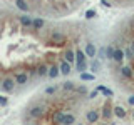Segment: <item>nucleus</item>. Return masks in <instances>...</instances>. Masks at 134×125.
Returning <instances> with one entry per match:
<instances>
[{"mask_svg":"<svg viewBox=\"0 0 134 125\" xmlns=\"http://www.w3.org/2000/svg\"><path fill=\"white\" fill-rule=\"evenodd\" d=\"M67 42V37L60 32H54L50 35V40H49V45H64Z\"/></svg>","mask_w":134,"mask_h":125,"instance_id":"nucleus-1","label":"nucleus"},{"mask_svg":"<svg viewBox=\"0 0 134 125\" xmlns=\"http://www.w3.org/2000/svg\"><path fill=\"white\" fill-rule=\"evenodd\" d=\"M15 78H3V80H0V89H2L5 93H10V92H14V85H15Z\"/></svg>","mask_w":134,"mask_h":125,"instance_id":"nucleus-2","label":"nucleus"},{"mask_svg":"<svg viewBox=\"0 0 134 125\" xmlns=\"http://www.w3.org/2000/svg\"><path fill=\"white\" fill-rule=\"evenodd\" d=\"M121 75H122L126 80H132V78H134V68H132L131 65L121 67Z\"/></svg>","mask_w":134,"mask_h":125,"instance_id":"nucleus-3","label":"nucleus"},{"mask_svg":"<svg viewBox=\"0 0 134 125\" xmlns=\"http://www.w3.org/2000/svg\"><path fill=\"white\" fill-rule=\"evenodd\" d=\"M44 115V105H35L30 108V117L32 118H40Z\"/></svg>","mask_w":134,"mask_h":125,"instance_id":"nucleus-4","label":"nucleus"},{"mask_svg":"<svg viewBox=\"0 0 134 125\" xmlns=\"http://www.w3.org/2000/svg\"><path fill=\"white\" fill-rule=\"evenodd\" d=\"M14 78H15V82L19 83V85H25V83L29 82V75L25 73V72H17L14 75Z\"/></svg>","mask_w":134,"mask_h":125,"instance_id":"nucleus-5","label":"nucleus"},{"mask_svg":"<svg viewBox=\"0 0 134 125\" xmlns=\"http://www.w3.org/2000/svg\"><path fill=\"white\" fill-rule=\"evenodd\" d=\"M60 73L62 75H69L70 73V70H72V64L70 62H67V60H64V62H60Z\"/></svg>","mask_w":134,"mask_h":125,"instance_id":"nucleus-6","label":"nucleus"},{"mask_svg":"<svg viewBox=\"0 0 134 125\" xmlns=\"http://www.w3.org/2000/svg\"><path fill=\"white\" fill-rule=\"evenodd\" d=\"M86 118H87V122H89V123L97 122V120H99V112L97 110H89V112H87V115H86Z\"/></svg>","mask_w":134,"mask_h":125,"instance_id":"nucleus-7","label":"nucleus"},{"mask_svg":"<svg viewBox=\"0 0 134 125\" xmlns=\"http://www.w3.org/2000/svg\"><path fill=\"white\" fill-rule=\"evenodd\" d=\"M20 23H22L25 28H32L34 27V18H32V17H27V15L20 17Z\"/></svg>","mask_w":134,"mask_h":125,"instance_id":"nucleus-8","label":"nucleus"},{"mask_svg":"<svg viewBox=\"0 0 134 125\" xmlns=\"http://www.w3.org/2000/svg\"><path fill=\"white\" fill-rule=\"evenodd\" d=\"M84 52H86L87 57H92V58H94L96 57V45L94 43H86V50H84Z\"/></svg>","mask_w":134,"mask_h":125,"instance_id":"nucleus-9","label":"nucleus"},{"mask_svg":"<svg viewBox=\"0 0 134 125\" xmlns=\"http://www.w3.org/2000/svg\"><path fill=\"white\" fill-rule=\"evenodd\" d=\"M59 73H60V67H57V65L49 67V77H50V78H57Z\"/></svg>","mask_w":134,"mask_h":125,"instance_id":"nucleus-10","label":"nucleus"},{"mask_svg":"<svg viewBox=\"0 0 134 125\" xmlns=\"http://www.w3.org/2000/svg\"><path fill=\"white\" fill-rule=\"evenodd\" d=\"M64 117H65L64 112H55L52 115V122L54 123H64Z\"/></svg>","mask_w":134,"mask_h":125,"instance_id":"nucleus-11","label":"nucleus"},{"mask_svg":"<svg viewBox=\"0 0 134 125\" xmlns=\"http://www.w3.org/2000/svg\"><path fill=\"white\" fill-rule=\"evenodd\" d=\"M15 7L22 12H29V3L27 0H15Z\"/></svg>","mask_w":134,"mask_h":125,"instance_id":"nucleus-12","label":"nucleus"},{"mask_svg":"<svg viewBox=\"0 0 134 125\" xmlns=\"http://www.w3.org/2000/svg\"><path fill=\"white\" fill-rule=\"evenodd\" d=\"M124 50H121V48H116V52H114V58H112V60L114 62H117V64H121V62L124 60Z\"/></svg>","mask_w":134,"mask_h":125,"instance_id":"nucleus-13","label":"nucleus"},{"mask_svg":"<svg viewBox=\"0 0 134 125\" xmlns=\"http://www.w3.org/2000/svg\"><path fill=\"white\" fill-rule=\"evenodd\" d=\"M64 57H65V60H67V62L74 64V62H75V50H72V48H67Z\"/></svg>","mask_w":134,"mask_h":125,"instance_id":"nucleus-14","label":"nucleus"},{"mask_svg":"<svg viewBox=\"0 0 134 125\" xmlns=\"http://www.w3.org/2000/svg\"><path fill=\"white\" fill-rule=\"evenodd\" d=\"M44 18H40V17H34V27L32 30H40L42 27H44Z\"/></svg>","mask_w":134,"mask_h":125,"instance_id":"nucleus-15","label":"nucleus"},{"mask_svg":"<svg viewBox=\"0 0 134 125\" xmlns=\"http://www.w3.org/2000/svg\"><path fill=\"white\" fill-rule=\"evenodd\" d=\"M37 75H40V77H45V75H49V67L45 64H42L37 67Z\"/></svg>","mask_w":134,"mask_h":125,"instance_id":"nucleus-16","label":"nucleus"},{"mask_svg":"<svg viewBox=\"0 0 134 125\" xmlns=\"http://www.w3.org/2000/svg\"><path fill=\"white\" fill-rule=\"evenodd\" d=\"M114 52H116L114 45H107V47H106V58L112 60V58H114Z\"/></svg>","mask_w":134,"mask_h":125,"instance_id":"nucleus-17","label":"nucleus"},{"mask_svg":"<svg viewBox=\"0 0 134 125\" xmlns=\"http://www.w3.org/2000/svg\"><path fill=\"white\" fill-rule=\"evenodd\" d=\"M114 115L119 117V118H124V117H126V110H124L122 107H116L114 108Z\"/></svg>","mask_w":134,"mask_h":125,"instance_id":"nucleus-18","label":"nucleus"},{"mask_svg":"<svg viewBox=\"0 0 134 125\" xmlns=\"http://www.w3.org/2000/svg\"><path fill=\"white\" fill-rule=\"evenodd\" d=\"M64 123H75V115H72V114H65V117H64Z\"/></svg>","mask_w":134,"mask_h":125,"instance_id":"nucleus-19","label":"nucleus"},{"mask_svg":"<svg viewBox=\"0 0 134 125\" xmlns=\"http://www.w3.org/2000/svg\"><path fill=\"white\" fill-rule=\"evenodd\" d=\"M97 90H99V92H102L106 97H112V90H109V89H106V87H102V85H99V87H97Z\"/></svg>","mask_w":134,"mask_h":125,"instance_id":"nucleus-20","label":"nucleus"},{"mask_svg":"<svg viewBox=\"0 0 134 125\" xmlns=\"http://www.w3.org/2000/svg\"><path fill=\"white\" fill-rule=\"evenodd\" d=\"M81 78L82 80H86V82H89V80H94V75H91V73H86V72H81Z\"/></svg>","mask_w":134,"mask_h":125,"instance_id":"nucleus-21","label":"nucleus"},{"mask_svg":"<svg viewBox=\"0 0 134 125\" xmlns=\"http://www.w3.org/2000/svg\"><path fill=\"white\" fill-rule=\"evenodd\" d=\"M62 87H64L65 90H74V89H75L74 82H64V85H62Z\"/></svg>","mask_w":134,"mask_h":125,"instance_id":"nucleus-22","label":"nucleus"},{"mask_svg":"<svg viewBox=\"0 0 134 125\" xmlns=\"http://www.w3.org/2000/svg\"><path fill=\"white\" fill-rule=\"evenodd\" d=\"M94 17H96V10H92V8H91V10H87L86 12V18H94Z\"/></svg>","mask_w":134,"mask_h":125,"instance_id":"nucleus-23","label":"nucleus"},{"mask_svg":"<svg viewBox=\"0 0 134 125\" xmlns=\"http://www.w3.org/2000/svg\"><path fill=\"white\" fill-rule=\"evenodd\" d=\"M99 67H100V64H99V62H92V65H91V68H92V72H97V70H99Z\"/></svg>","mask_w":134,"mask_h":125,"instance_id":"nucleus-24","label":"nucleus"},{"mask_svg":"<svg viewBox=\"0 0 134 125\" xmlns=\"http://www.w3.org/2000/svg\"><path fill=\"white\" fill-rule=\"evenodd\" d=\"M7 103H8V100L3 97V95H0V105H2V107H7Z\"/></svg>","mask_w":134,"mask_h":125,"instance_id":"nucleus-25","label":"nucleus"},{"mask_svg":"<svg viewBox=\"0 0 134 125\" xmlns=\"http://www.w3.org/2000/svg\"><path fill=\"white\" fill-rule=\"evenodd\" d=\"M79 92V93H87V90H86V87H77V89H75Z\"/></svg>","mask_w":134,"mask_h":125,"instance_id":"nucleus-26","label":"nucleus"},{"mask_svg":"<svg viewBox=\"0 0 134 125\" xmlns=\"http://www.w3.org/2000/svg\"><path fill=\"white\" fill-rule=\"evenodd\" d=\"M54 92H55V87H49V89L45 90V93H49V95H50V93H54Z\"/></svg>","mask_w":134,"mask_h":125,"instance_id":"nucleus-27","label":"nucleus"},{"mask_svg":"<svg viewBox=\"0 0 134 125\" xmlns=\"http://www.w3.org/2000/svg\"><path fill=\"white\" fill-rule=\"evenodd\" d=\"M97 92H99V90H94V92H91V93H89V97H91V98L97 97Z\"/></svg>","mask_w":134,"mask_h":125,"instance_id":"nucleus-28","label":"nucleus"},{"mask_svg":"<svg viewBox=\"0 0 134 125\" xmlns=\"http://www.w3.org/2000/svg\"><path fill=\"white\" fill-rule=\"evenodd\" d=\"M129 103H131V105H134V95H132V97H129Z\"/></svg>","mask_w":134,"mask_h":125,"instance_id":"nucleus-29","label":"nucleus"},{"mask_svg":"<svg viewBox=\"0 0 134 125\" xmlns=\"http://www.w3.org/2000/svg\"><path fill=\"white\" fill-rule=\"evenodd\" d=\"M132 118H134V114H132Z\"/></svg>","mask_w":134,"mask_h":125,"instance_id":"nucleus-30","label":"nucleus"},{"mask_svg":"<svg viewBox=\"0 0 134 125\" xmlns=\"http://www.w3.org/2000/svg\"><path fill=\"white\" fill-rule=\"evenodd\" d=\"M0 80H2V77H0Z\"/></svg>","mask_w":134,"mask_h":125,"instance_id":"nucleus-31","label":"nucleus"}]
</instances>
